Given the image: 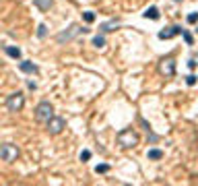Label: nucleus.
I'll return each mask as SVG.
<instances>
[{
	"label": "nucleus",
	"instance_id": "1",
	"mask_svg": "<svg viewBox=\"0 0 198 186\" xmlns=\"http://www.w3.org/2000/svg\"><path fill=\"white\" fill-rule=\"evenodd\" d=\"M118 143L122 145L124 149H130V147H136L138 145V134L132 130V128H126V130H120L118 132Z\"/></svg>",
	"mask_w": 198,
	"mask_h": 186
},
{
	"label": "nucleus",
	"instance_id": "2",
	"mask_svg": "<svg viewBox=\"0 0 198 186\" xmlns=\"http://www.w3.org/2000/svg\"><path fill=\"white\" fill-rule=\"evenodd\" d=\"M23 106H25V97H23V93H21V91H17V93H13V95L6 97V110H8V112H13V114L21 112Z\"/></svg>",
	"mask_w": 198,
	"mask_h": 186
},
{
	"label": "nucleus",
	"instance_id": "3",
	"mask_svg": "<svg viewBox=\"0 0 198 186\" xmlns=\"http://www.w3.org/2000/svg\"><path fill=\"white\" fill-rule=\"evenodd\" d=\"M35 118H37L39 122H48L50 118H54V108H52V103L41 101L39 106L35 108Z\"/></svg>",
	"mask_w": 198,
	"mask_h": 186
},
{
	"label": "nucleus",
	"instance_id": "4",
	"mask_svg": "<svg viewBox=\"0 0 198 186\" xmlns=\"http://www.w3.org/2000/svg\"><path fill=\"white\" fill-rule=\"evenodd\" d=\"M17 157H19V149H17V145L4 143V145L0 147V159H2V161H15Z\"/></svg>",
	"mask_w": 198,
	"mask_h": 186
},
{
	"label": "nucleus",
	"instance_id": "5",
	"mask_svg": "<svg viewBox=\"0 0 198 186\" xmlns=\"http://www.w3.org/2000/svg\"><path fill=\"white\" fill-rule=\"evenodd\" d=\"M45 130L50 132V134H60L62 132V128L66 126V122H64V118H58V116H54V118H50L48 122H45Z\"/></svg>",
	"mask_w": 198,
	"mask_h": 186
},
{
	"label": "nucleus",
	"instance_id": "6",
	"mask_svg": "<svg viewBox=\"0 0 198 186\" xmlns=\"http://www.w3.org/2000/svg\"><path fill=\"white\" fill-rule=\"evenodd\" d=\"M79 33H81V27H79V25H70L68 29L60 31V33L56 35V41H58V44H64V41H70L74 35H79Z\"/></svg>",
	"mask_w": 198,
	"mask_h": 186
},
{
	"label": "nucleus",
	"instance_id": "7",
	"mask_svg": "<svg viewBox=\"0 0 198 186\" xmlns=\"http://www.w3.org/2000/svg\"><path fill=\"white\" fill-rule=\"evenodd\" d=\"M159 70L165 74V77H173L175 74V60L173 58H163L159 64Z\"/></svg>",
	"mask_w": 198,
	"mask_h": 186
},
{
	"label": "nucleus",
	"instance_id": "8",
	"mask_svg": "<svg viewBox=\"0 0 198 186\" xmlns=\"http://www.w3.org/2000/svg\"><path fill=\"white\" fill-rule=\"evenodd\" d=\"M182 31H184V29L180 27V25H173V27H167V29L159 31L157 37H159V39H171V37H175V35H180Z\"/></svg>",
	"mask_w": 198,
	"mask_h": 186
},
{
	"label": "nucleus",
	"instance_id": "9",
	"mask_svg": "<svg viewBox=\"0 0 198 186\" xmlns=\"http://www.w3.org/2000/svg\"><path fill=\"white\" fill-rule=\"evenodd\" d=\"M19 70L21 73H27V74H37V64H33V62H29V60H21L19 62Z\"/></svg>",
	"mask_w": 198,
	"mask_h": 186
},
{
	"label": "nucleus",
	"instance_id": "10",
	"mask_svg": "<svg viewBox=\"0 0 198 186\" xmlns=\"http://www.w3.org/2000/svg\"><path fill=\"white\" fill-rule=\"evenodd\" d=\"M143 17H144V19H151V21H159L161 13H159V8H157V6H148V8L143 13Z\"/></svg>",
	"mask_w": 198,
	"mask_h": 186
},
{
	"label": "nucleus",
	"instance_id": "11",
	"mask_svg": "<svg viewBox=\"0 0 198 186\" xmlns=\"http://www.w3.org/2000/svg\"><path fill=\"white\" fill-rule=\"evenodd\" d=\"M4 52L10 56V58H15V60H21V56H23L21 48H17V46H4Z\"/></svg>",
	"mask_w": 198,
	"mask_h": 186
},
{
	"label": "nucleus",
	"instance_id": "12",
	"mask_svg": "<svg viewBox=\"0 0 198 186\" xmlns=\"http://www.w3.org/2000/svg\"><path fill=\"white\" fill-rule=\"evenodd\" d=\"M147 157L151 161H159V159H163V151H161V149H148Z\"/></svg>",
	"mask_w": 198,
	"mask_h": 186
},
{
	"label": "nucleus",
	"instance_id": "13",
	"mask_svg": "<svg viewBox=\"0 0 198 186\" xmlns=\"http://www.w3.org/2000/svg\"><path fill=\"white\" fill-rule=\"evenodd\" d=\"M33 4L37 6L39 10H50L52 4H54V0H33Z\"/></svg>",
	"mask_w": 198,
	"mask_h": 186
},
{
	"label": "nucleus",
	"instance_id": "14",
	"mask_svg": "<svg viewBox=\"0 0 198 186\" xmlns=\"http://www.w3.org/2000/svg\"><path fill=\"white\" fill-rule=\"evenodd\" d=\"M118 25H120L118 19H112V21H107V23L101 25V27H99V31H101V33H107V31H112V27H118Z\"/></svg>",
	"mask_w": 198,
	"mask_h": 186
},
{
	"label": "nucleus",
	"instance_id": "15",
	"mask_svg": "<svg viewBox=\"0 0 198 186\" xmlns=\"http://www.w3.org/2000/svg\"><path fill=\"white\" fill-rule=\"evenodd\" d=\"M93 46H95V48H103V46H105V35L103 33L95 35V37H93Z\"/></svg>",
	"mask_w": 198,
	"mask_h": 186
},
{
	"label": "nucleus",
	"instance_id": "16",
	"mask_svg": "<svg viewBox=\"0 0 198 186\" xmlns=\"http://www.w3.org/2000/svg\"><path fill=\"white\" fill-rule=\"evenodd\" d=\"M182 37H184V41H186L188 46H194V37H192V33H190V31L184 29V31H182Z\"/></svg>",
	"mask_w": 198,
	"mask_h": 186
},
{
	"label": "nucleus",
	"instance_id": "17",
	"mask_svg": "<svg viewBox=\"0 0 198 186\" xmlns=\"http://www.w3.org/2000/svg\"><path fill=\"white\" fill-rule=\"evenodd\" d=\"M83 19H85V23H93V21H95V13H93V10H85Z\"/></svg>",
	"mask_w": 198,
	"mask_h": 186
},
{
	"label": "nucleus",
	"instance_id": "18",
	"mask_svg": "<svg viewBox=\"0 0 198 186\" xmlns=\"http://www.w3.org/2000/svg\"><path fill=\"white\" fill-rule=\"evenodd\" d=\"M95 172L97 174H105V172H109V166L107 163H99V166H95Z\"/></svg>",
	"mask_w": 198,
	"mask_h": 186
},
{
	"label": "nucleus",
	"instance_id": "19",
	"mask_svg": "<svg viewBox=\"0 0 198 186\" xmlns=\"http://www.w3.org/2000/svg\"><path fill=\"white\" fill-rule=\"evenodd\" d=\"M186 83H188L190 87H194V85L198 83V77H196V74H188V77H186Z\"/></svg>",
	"mask_w": 198,
	"mask_h": 186
},
{
	"label": "nucleus",
	"instance_id": "20",
	"mask_svg": "<svg viewBox=\"0 0 198 186\" xmlns=\"http://www.w3.org/2000/svg\"><path fill=\"white\" fill-rule=\"evenodd\" d=\"M89 159H91V151H89V149L81 151V161H89Z\"/></svg>",
	"mask_w": 198,
	"mask_h": 186
},
{
	"label": "nucleus",
	"instance_id": "21",
	"mask_svg": "<svg viewBox=\"0 0 198 186\" xmlns=\"http://www.w3.org/2000/svg\"><path fill=\"white\" fill-rule=\"evenodd\" d=\"M188 23H198V13H190V15H188Z\"/></svg>",
	"mask_w": 198,
	"mask_h": 186
},
{
	"label": "nucleus",
	"instance_id": "22",
	"mask_svg": "<svg viewBox=\"0 0 198 186\" xmlns=\"http://www.w3.org/2000/svg\"><path fill=\"white\" fill-rule=\"evenodd\" d=\"M48 27H45V25H39V27H37V35H39V37H45V33H48Z\"/></svg>",
	"mask_w": 198,
	"mask_h": 186
},
{
	"label": "nucleus",
	"instance_id": "23",
	"mask_svg": "<svg viewBox=\"0 0 198 186\" xmlns=\"http://www.w3.org/2000/svg\"><path fill=\"white\" fill-rule=\"evenodd\" d=\"M196 64H198V62H196V60H194V58H192V60H188V66H190V68H192V70L196 68Z\"/></svg>",
	"mask_w": 198,
	"mask_h": 186
},
{
	"label": "nucleus",
	"instance_id": "24",
	"mask_svg": "<svg viewBox=\"0 0 198 186\" xmlns=\"http://www.w3.org/2000/svg\"><path fill=\"white\" fill-rule=\"evenodd\" d=\"M27 87H29L31 91H35V89H37V85H35V81H29V83H27Z\"/></svg>",
	"mask_w": 198,
	"mask_h": 186
},
{
	"label": "nucleus",
	"instance_id": "25",
	"mask_svg": "<svg viewBox=\"0 0 198 186\" xmlns=\"http://www.w3.org/2000/svg\"><path fill=\"white\" fill-rule=\"evenodd\" d=\"M196 33H198V27H196Z\"/></svg>",
	"mask_w": 198,
	"mask_h": 186
},
{
	"label": "nucleus",
	"instance_id": "26",
	"mask_svg": "<svg viewBox=\"0 0 198 186\" xmlns=\"http://www.w3.org/2000/svg\"><path fill=\"white\" fill-rule=\"evenodd\" d=\"M175 2H180V0H175Z\"/></svg>",
	"mask_w": 198,
	"mask_h": 186
}]
</instances>
